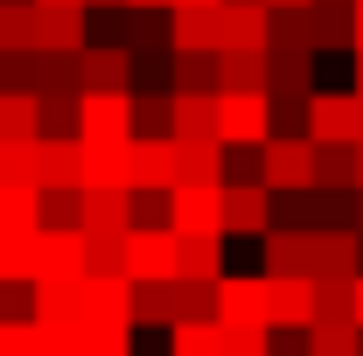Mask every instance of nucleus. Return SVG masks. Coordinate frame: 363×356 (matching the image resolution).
<instances>
[{"instance_id":"obj_7","label":"nucleus","mask_w":363,"mask_h":356,"mask_svg":"<svg viewBox=\"0 0 363 356\" xmlns=\"http://www.w3.org/2000/svg\"><path fill=\"white\" fill-rule=\"evenodd\" d=\"M168 223H175V230H224L230 238L224 182H175V189H168Z\"/></svg>"},{"instance_id":"obj_35","label":"nucleus","mask_w":363,"mask_h":356,"mask_svg":"<svg viewBox=\"0 0 363 356\" xmlns=\"http://www.w3.org/2000/svg\"><path fill=\"white\" fill-rule=\"evenodd\" d=\"M140 321H147V328H175L182 321L175 279H140Z\"/></svg>"},{"instance_id":"obj_13","label":"nucleus","mask_w":363,"mask_h":356,"mask_svg":"<svg viewBox=\"0 0 363 356\" xmlns=\"http://www.w3.org/2000/svg\"><path fill=\"white\" fill-rule=\"evenodd\" d=\"M35 182L43 189H84V133L77 140H35Z\"/></svg>"},{"instance_id":"obj_17","label":"nucleus","mask_w":363,"mask_h":356,"mask_svg":"<svg viewBox=\"0 0 363 356\" xmlns=\"http://www.w3.org/2000/svg\"><path fill=\"white\" fill-rule=\"evenodd\" d=\"M175 140H224V98L217 91H175Z\"/></svg>"},{"instance_id":"obj_1","label":"nucleus","mask_w":363,"mask_h":356,"mask_svg":"<svg viewBox=\"0 0 363 356\" xmlns=\"http://www.w3.org/2000/svg\"><path fill=\"white\" fill-rule=\"evenodd\" d=\"M77 321L84 328H140V279L133 272H84L77 279Z\"/></svg>"},{"instance_id":"obj_21","label":"nucleus","mask_w":363,"mask_h":356,"mask_svg":"<svg viewBox=\"0 0 363 356\" xmlns=\"http://www.w3.org/2000/svg\"><path fill=\"white\" fill-rule=\"evenodd\" d=\"M168 356H230V328L217 321V314L175 321V328H168Z\"/></svg>"},{"instance_id":"obj_9","label":"nucleus","mask_w":363,"mask_h":356,"mask_svg":"<svg viewBox=\"0 0 363 356\" xmlns=\"http://www.w3.org/2000/svg\"><path fill=\"white\" fill-rule=\"evenodd\" d=\"M272 328H315V272H266Z\"/></svg>"},{"instance_id":"obj_26","label":"nucleus","mask_w":363,"mask_h":356,"mask_svg":"<svg viewBox=\"0 0 363 356\" xmlns=\"http://www.w3.org/2000/svg\"><path fill=\"white\" fill-rule=\"evenodd\" d=\"M175 91H217L224 84V49H175Z\"/></svg>"},{"instance_id":"obj_31","label":"nucleus","mask_w":363,"mask_h":356,"mask_svg":"<svg viewBox=\"0 0 363 356\" xmlns=\"http://www.w3.org/2000/svg\"><path fill=\"white\" fill-rule=\"evenodd\" d=\"M43 133L49 140H77L84 133V91H43Z\"/></svg>"},{"instance_id":"obj_4","label":"nucleus","mask_w":363,"mask_h":356,"mask_svg":"<svg viewBox=\"0 0 363 356\" xmlns=\"http://www.w3.org/2000/svg\"><path fill=\"white\" fill-rule=\"evenodd\" d=\"M315 133H272L266 140V189L272 196H294V189H308L315 182Z\"/></svg>"},{"instance_id":"obj_56","label":"nucleus","mask_w":363,"mask_h":356,"mask_svg":"<svg viewBox=\"0 0 363 356\" xmlns=\"http://www.w3.org/2000/svg\"><path fill=\"white\" fill-rule=\"evenodd\" d=\"M43 7H70V0H43Z\"/></svg>"},{"instance_id":"obj_44","label":"nucleus","mask_w":363,"mask_h":356,"mask_svg":"<svg viewBox=\"0 0 363 356\" xmlns=\"http://www.w3.org/2000/svg\"><path fill=\"white\" fill-rule=\"evenodd\" d=\"M0 356H43V328L35 321H0Z\"/></svg>"},{"instance_id":"obj_47","label":"nucleus","mask_w":363,"mask_h":356,"mask_svg":"<svg viewBox=\"0 0 363 356\" xmlns=\"http://www.w3.org/2000/svg\"><path fill=\"white\" fill-rule=\"evenodd\" d=\"M350 70H357V77H350V91L363 98V49H357V63H350Z\"/></svg>"},{"instance_id":"obj_29","label":"nucleus","mask_w":363,"mask_h":356,"mask_svg":"<svg viewBox=\"0 0 363 356\" xmlns=\"http://www.w3.org/2000/svg\"><path fill=\"white\" fill-rule=\"evenodd\" d=\"M0 230H43V189L35 182H0Z\"/></svg>"},{"instance_id":"obj_27","label":"nucleus","mask_w":363,"mask_h":356,"mask_svg":"<svg viewBox=\"0 0 363 356\" xmlns=\"http://www.w3.org/2000/svg\"><path fill=\"white\" fill-rule=\"evenodd\" d=\"M315 321H357V272H315Z\"/></svg>"},{"instance_id":"obj_23","label":"nucleus","mask_w":363,"mask_h":356,"mask_svg":"<svg viewBox=\"0 0 363 356\" xmlns=\"http://www.w3.org/2000/svg\"><path fill=\"white\" fill-rule=\"evenodd\" d=\"M140 189H84V230H133Z\"/></svg>"},{"instance_id":"obj_6","label":"nucleus","mask_w":363,"mask_h":356,"mask_svg":"<svg viewBox=\"0 0 363 356\" xmlns=\"http://www.w3.org/2000/svg\"><path fill=\"white\" fill-rule=\"evenodd\" d=\"M175 182H182L175 133H133V189L140 196H168Z\"/></svg>"},{"instance_id":"obj_25","label":"nucleus","mask_w":363,"mask_h":356,"mask_svg":"<svg viewBox=\"0 0 363 356\" xmlns=\"http://www.w3.org/2000/svg\"><path fill=\"white\" fill-rule=\"evenodd\" d=\"M217 91H272V49H224V84Z\"/></svg>"},{"instance_id":"obj_12","label":"nucleus","mask_w":363,"mask_h":356,"mask_svg":"<svg viewBox=\"0 0 363 356\" xmlns=\"http://www.w3.org/2000/svg\"><path fill=\"white\" fill-rule=\"evenodd\" d=\"M84 189H133V140L84 133Z\"/></svg>"},{"instance_id":"obj_39","label":"nucleus","mask_w":363,"mask_h":356,"mask_svg":"<svg viewBox=\"0 0 363 356\" xmlns=\"http://www.w3.org/2000/svg\"><path fill=\"white\" fill-rule=\"evenodd\" d=\"M0 91H43V49H7L0 56Z\"/></svg>"},{"instance_id":"obj_41","label":"nucleus","mask_w":363,"mask_h":356,"mask_svg":"<svg viewBox=\"0 0 363 356\" xmlns=\"http://www.w3.org/2000/svg\"><path fill=\"white\" fill-rule=\"evenodd\" d=\"M0 182H35V140H0Z\"/></svg>"},{"instance_id":"obj_19","label":"nucleus","mask_w":363,"mask_h":356,"mask_svg":"<svg viewBox=\"0 0 363 356\" xmlns=\"http://www.w3.org/2000/svg\"><path fill=\"white\" fill-rule=\"evenodd\" d=\"M175 49H224V0L217 7H168Z\"/></svg>"},{"instance_id":"obj_50","label":"nucleus","mask_w":363,"mask_h":356,"mask_svg":"<svg viewBox=\"0 0 363 356\" xmlns=\"http://www.w3.org/2000/svg\"><path fill=\"white\" fill-rule=\"evenodd\" d=\"M357 321H363V272H357Z\"/></svg>"},{"instance_id":"obj_51","label":"nucleus","mask_w":363,"mask_h":356,"mask_svg":"<svg viewBox=\"0 0 363 356\" xmlns=\"http://www.w3.org/2000/svg\"><path fill=\"white\" fill-rule=\"evenodd\" d=\"M91 7H133V0H91Z\"/></svg>"},{"instance_id":"obj_33","label":"nucleus","mask_w":363,"mask_h":356,"mask_svg":"<svg viewBox=\"0 0 363 356\" xmlns=\"http://www.w3.org/2000/svg\"><path fill=\"white\" fill-rule=\"evenodd\" d=\"M315 182L328 189H357V140H315Z\"/></svg>"},{"instance_id":"obj_48","label":"nucleus","mask_w":363,"mask_h":356,"mask_svg":"<svg viewBox=\"0 0 363 356\" xmlns=\"http://www.w3.org/2000/svg\"><path fill=\"white\" fill-rule=\"evenodd\" d=\"M357 49H363V0H357Z\"/></svg>"},{"instance_id":"obj_8","label":"nucleus","mask_w":363,"mask_h":356,"mask_svg":"<svg viewBox=\"0 0 363 356\" xmlns=\"http://www.w3.org/2000/svg\"><path fill=\"white\" fill-rule=\"evenodd\" d=\"M224 223H230V238H266L272 223H279L272 189L259 175H252V182H224Z\"/></svg>"},{"instance_id":"obj_3","label":"nucleus","mask_w":363,"mask_h":356,"mask_svg":"<svg viewBox=\"0 0 363 356\" xmlns=\"http://www.w3.org/2000/svg\"><path fill=\"white\" fill-rule=\"evenodd\" d=\"M126 272L133 279H175L182 272V230L175 223H133L126 230Z\"/></svg>"},{"instance_id":"obj_20","label":"nucleus","mask_w":363,"mask_h":356,"mask_svg":"<svg viewBox=\"0 0 363 356\" xmlns=\"http://www.w3.org/2000/svg\"><path fill=\"white\" fill-rule=\"evenodd\" d=\"M84 91H133V49L119 43L84 49Z\"/></svg>"},{"instance_id":"obj_14","label":"nucleus","mask_w":363,"mask_h":356,"mask_svg":"<svg viewBox=\"0 0 363 356\" xmlns=\"http://www.w3.org/2000/svg\"><path fill=\"white\" fill-rule=\"evenodd\" d=\"M91 0H70V7H43L35 14V49H91Z\"/></svg>"},{"instance_id":"obj_49","label":"nucleus","mask_w":363,"mask_h":356,"mask_svg":"<svg viewBox=\"0 0 363 356\" xmlns=\"http://www.w3.org/2000/svg\"><path fill=\"white\" fill-rule=\"evenodd\" d=\"M357 189H363V140H357Z\"/></svg>"},{"instance_id":"obj_28","label":"nucleus","mask_w":363,"mask_h":356,"mask_svg":"<svg viewBox=\"0 0 363 356\" xmlns=\"http://www.w3.org/2000/svg\"><path fill=\"white\" fill-rule=\"evenodd\" d=\"M182 272L189 279H224V230H182Z\"/></svg>"},{"instance_id":"obj_32","label":"nucleus","mask_w":363,"mask_h":356,"mask_svg":"<svg viewBox=\"0 0 363 356\" xmlns=\"http://www.w3.org/2000/svg\"><path fill=\"white\" fill-rule=\"evenodd\" d=\"M272 98H315V49L272 56Z\"/></svg>"},{"instance_id":"obj_22","label":"nucleus","mask_w":363,"mask_h":356,"mask_svg":"<svg viewBox=\"0 0 363 356\" xmlns=\"http://www.w3.org/2000/svg\"><path fill=\"white\" fill-rule=\"evenodd\" d=\"M315 49L357 56V0H315Z\"/></svg>"},{"instance_id":"obj_42","label":"nucleus","mask_w":363,"mask_h":356,"mask_svg":"<svg viewBox=\"0 0 363 356\" xmlns=\"http://www.w3.org/2000/svg\"><path fill=\"white\" fill-rule=\"evenodd\" d=\"M0 321H35V279H0Z\"/></svg>"},{"instance_id":"obj_54","label":"nucleus","mask_w":363,"mask_h":356,"mask_svg":"<svg viewBox=\"0 0 363 356\" xmlns=\"http://www.w3.org/2000/svg\"><path fill=\"white\" fill-rule=\"evenodd\" d=\"M175 7H217V0H175Z\"/></svg>"},{"instance_id":"obj_34","label":"nucleus","mask_w":363,"mask_h":356,"mask_svg":"<svg viewBox=\"0 0 363 356\" xmlns=\"http://www.w3.org/2000/svg\"><path fill=\"white\" fill-rule=\"evenodd\" d=\"M35 14H43V0H0V56L35 49Z\"/></svg>"},{"instance_id":"obj_52","label":"nucleus","mask_w":363,"mask_h":356,"mask_svg":"<svg viewBox=\"0 0 363 356\" xmlns=\"http://www.w3.org/2000/svg\"><path fill=\"white\" fill-rule=\"evenodd\" d=\"M272 7H315V0H272Z\"/></svg>"},{"instance_id":"obj_55","label":"nucleus","mask_w":363,"mask_h":356,"mask_svg":"<svg viewBox=\"0 0 363 356\" xmlns=\"http://www.w3.org/2000/svg\"><path fill=\"white\" fill-rule=\"evenodd\" d=\"M357 230H363V189H357Z\"/></svg>"},{"instance_id":"obj_11","label":"nucleus","mask_w":363,"mask_h":356,"mask_svg":"<svg viewBox=\"0 0 363 356\" xmlns=\"http://www.w3.org/2000/svg\"><path fill=\"white\" fill-rule=\"evenodd\" d=\"M308 133L315 140H363V98L357 91H315L308 98Z\"/></svg>"},{"instance_id":"obj_46","label":"nucleus","mask_w":363,"mask_h":356,"mask_svg":"<svg viewBox=\"0 0 363 356\" xmlns=\"http://www.w3.org/2000/svg\"><path fill=\"white\" fill-rule=\"evenodd\" d=\"M140 133H175V98H140Z\"/></svg>"},{"instance_id":"obj_30","label":"nucleus","mask_w":363,"mask_h":356,"mask_svg":"<svg viewBox=\"0 0 363 356\" xmlns=\"http://www.w3.org/2000/svg\"><path fill=\"white\" fill-rule=\"evenodd\" d=\"M294 49H315V7H272V56H294Z\"/></svg>"},{"instance_id":"obj_53","label":"nucleus","mask_w":363,"mask_h":356,"mask_svg":"<svg viewBox=\"0 0 363 356\" xmlns=\"http://www.w3.org/2000/svg\"><path fill=\"white\" fill-rule=\"evenodd\" d=\"M133 7H175V0H133Z\"/></svg>"},{"instance_id":"obj_24","label":"nucleus","mask_w":363,"mask_h":356,"mask_svg":"<svg viewBox=\"0 0 363 356\" xmlns=\"http://www.w3.org/2000/svg\"><path fill=\"white\" fill-rule=\"evenodd\" d=\"M0 140H43V91H0Z\"/></svg>"},{"instance_id":"obj_18","label":"nucleus","mask_w":363,"mask_h":356,"mask_svg":"<svg viewBox=\"0 0 363 356\" xmlns=\"http://www.w3.org/2000/svg\"><path fill=\"white\" fill-rule=\"evenodd\" d=\"M217 321H224V328H238V321H272L266 272H252V279H230L224 272V287H217Z\"/></svg>"},{"instance_id":"obj_5","label":"nucleus","mask_w":363,"mask_h":356,"mask_svg":"<svg viewBox=\"0 0 363 356\" xmlns=\"http://www.w3.org/2000/svg\"><path fill=\"white\" fill-rule=\"evenodd\" d=\"M224 98V147H266L272 126V91H217Z\"/></svg>"},{"instance_id":"obj_16","label":"nucleus","mask_w":363,"mask_h":356,"mask_svg":"<svg viewBox=\"0 0 363 356\" xmlns=\"http://www.w3.org/2000/svg\"><path fill=\"white\" fill-rule=\"evenodd\" d=\"M259 245H266V272H315V230L308 223H272Z\"/></svg>"},{"instance_id":"obj_45","label":"nucleus","mask_w":363,"mask_h":356,"mask_svg":"<svg viewBox=\"0 0 363 356\" xmlns=\"http://www.w3.org/2000/svg\"><path fill=\"white\" fill-rule=\"evenodd\" d=\"M84 356H133V328H84Z\"/></svg>"},{"instance_id":"obj_40","label":"nucleus","mask_w":363,"mask_h":356,"mask_svg":"<svg viewBox=\"0 0 363 356\" xmlns=\"http://www.w3.org/2000/svg\"><path fill=\"white\" fill-rule=\"evenodd\" d=\"M217 287H224V279H189V272H175L182 321H203V314H217Z\"/></svg>"},{"instance_id":"obj_38","label":"nucleus","mask_w":363,"mask_h":356,"mask_svg":"<svg viewBox=\"0 0 363 356\" xmlns=\"http://www.w3.org/2000/svg\"><path fill=\"white\" fill-rule=\"evenodd\" d=\"M0 279H35V230H0Z\"/></svg>"},{"instance_id":"obj_43","label":"nucleus","mask_w":363,"mask_h":356,"mask_svg":"<svg viewBox=\"0 0 363 356\" xmlns=\"http://www.w3.org/2000/svg\"><path fill=\"white\" fill-rule=\"evenodd\" d=\"M43 223H84V189H43Z\"/></svg>"},{"instance_id":"obj_2","label":"nucleus","mask_w":363,"mask_h":356,"mask_svg":"<svg viewBox=\"0 0 363 356\" xmlns=\"http://www.w3.org/2000/svg\"><path fill=\"white\" fill-rule=\"evenodd\" d=\"M91 272V230L84 223H43L35 230V279H84Z\"/></svg>"},{"instance_id":"obj_36","label":"nucleus","mask_w":363,"mask_h":356,"mask_svg":"<svg viewBox=\"0 0 363 356\" xmlns=\"http://www.w3.org/2000/svg\"><path fill=\"white\" fill-rule=\"evenodd\" d=\"M308 343L315 356H363V321H315Z\"/></svg>"},{"instance_id":"obj_15","label":"nucleus","mask_w":363,"mask_h":356,"mask_svg":"<svg viewBox=\"0 0 363 356\" xmlns=\"http://www.w3.org/2000/svg\"><path fill=\"white\" fill-rule=\"evenodd\" d=\"M224 49H272V0H224Z\"/></svg>"},{"instance_id":"obj_10","label":"nucleus","mask_w":363,"mask_h":356,"mask_svg":"<svg viewBox=\"0 0 363 356\" xmlns=\"http://www.w3.org/2000/svg\"><path fill=\"white\" fill-rule=\"evenodd\" d=\"M84 133L91 140H133L140 133V98L133 91H84Z\"/></svg>"},{"instance_id":"obj_37","label":"nucleus","mask_w":363,"mask_h":356,"mask_svg":"<svg viewBox=\"0 0 363 356\" xmlns=\"http://www.w3.org/2000/svg\"><path fill=\"white\" fill-rule=\"evenodd\" d=\"M35 321H77V279H35Z\"/></svg>"}]
</instances>
